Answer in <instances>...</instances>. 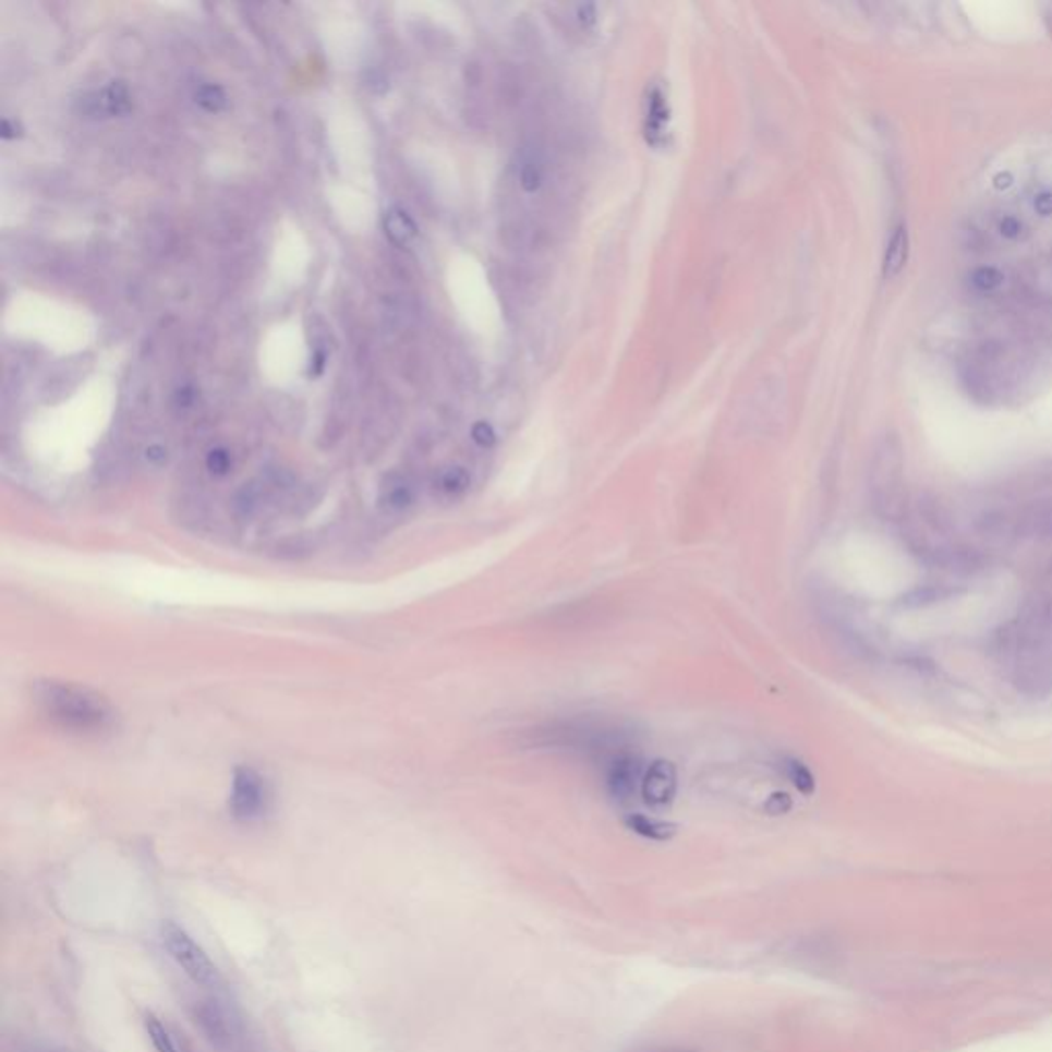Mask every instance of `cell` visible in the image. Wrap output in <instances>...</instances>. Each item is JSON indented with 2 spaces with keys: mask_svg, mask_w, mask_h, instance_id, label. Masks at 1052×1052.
<instances>
[{
  "mask_svg": "<svg viewBox=\"0 0 1052 1052\" xmlns=\"http://www.w3.org/2000/svg\"><path fill=\"white\" fill-rule=\"evenodd\" d=\"M268 802L266 782L253 769H237L232 779L231 810L241 821L257 819Z\"/></svg>",
  "mask_w": 1052,
  "mask_h": 1052,
  "instance_id": "obj_4",
  "label": "cell"
},
{
  "mask_svg": "<svg viewBox=\"0 0 1052 1052\" xmlns=\"http://www.w3.org/2000/svg\"><path fill=\"white\" fill-rule=\"evenodd\" d=\"M144 1028H146V1035L150 1038L155 1051L179 1052L176 1040L171 1038L169 1030L162 1026L161 1019H157L155 1016H146V1019H144Z\"/></svg>",
  "mask_w": 1052,
  "mask_h": 1052,
  "instance_id": "obj_12",
  "label": "cell"
},
{
  "mask_svg": "<svg viewBox=\"0 0 1052 1052\" xmlns=\"http://www.w3.org/2000/svg\"><path fill=\"white\" fill-rule=\"evenodd\" d=\"M603 765H605V789L613 802L627 806L633 802L638 794H642L645 767L642 765V759L636 754V750H619L613 757H608Z\"/></svg>",
  "mask_w": 1052,
  "mask_h": 1052,
  "instance_id": "obj_3",
  "label": "cell"
},
{
  "mask_svg": "<svg viewBox=\"0 0 1052 1052\" xmlns=\"http://www.w3.org/2000/svg\"><path fill=\"white\" fill-rule=\"evenodd\" d=\"M782 771H784L787 782L794 785L798 791H802L803 796H810L814 794L817 789V782H814V775L812 771L803 765L802 761L789 757V759H784L782 761Z\"/></svg>",
  "mask_w": 1052,
  "mask_h": 1052,
  "instance_id": "obj_9",
  "label": "cell"
},
{
  "mask_svg": "<svg viewBox=\"0 0 1052 1052\" xmlns=\"http://www.w3.org/2000/svg\"><path fill=\"white\" fill-rule=\"evenodd\" d=\"M677 769L668 761H656L645 767L642 782L643 802L652 808H664L677 796Z\"/></svg>",
  "mask_w": 1052,
  "mask_h": 1052,
  "instance_id": "obj_5",
  "label": "cell"
},
{
  "mask_svg": "<svg viewBox=\"0 0 1052 1052\" xmlns=\"http://www.w3.org/2000/svg\"><path fill=\"white\" fill-rule=\"evenodd\" d=\"M385 229H387V234L391 237L392 243H397V245H408L418 232L415 222L403 210H392L391 215L387 216V220H385Z\"/></svg>",
  "mask_w": 1052,
  "mask_h": 1052,
  "instance_id": "obj_10",
  "label": "cell"
},
{
  "mask_svg": "<svg viewBox=\"0 0 1052 1052\" xmlns=\"http://www.w3.org/2000/svg\"><path fill=\"white\" fill-rule=\"evenodd\" d=\"M1028 527L1038 536H1052V506L1032 510L1028 515Z\"/></svg>",
  "mask_w": 1052,
  "mask_h": 1052,
  "instance_id": "obj_14",
  "label": "cell"
},
{
  "mask_svg": "<svg viewBox=\"0 0 1052 1052\" xmlns=\"http://www.w3.org/2000/svg\"><path fill=\"white\" fill-rule=\"evenodd\" d=\"M471 436H473V440L480 446L496 445V432H494V428H492L489 424H485V422H477V424L473 426V430H471Z\"/></svg>",
  "mask_w": 1052,
  "mask_h": 1052,
  "instance_id": "obj_16",
  "label": "cell"
},
{
  "mask_svg": "<svg viewBox=\"0 0 1052 1052\" xmlns=\"http://www.w3.org/2000/svg\"><path fill=\"white\" fill-rule=\"evenodd\" d=\"M471 485V473L463 467H448L440 473L436 489L446 498H461Z\"/></svg>",
  "mask_w": 1052,
  "mask_h": 1052,
  "instance_id": "obj_8",
  "label": "cell"
},
{
  "mask_svg": "<svg viewBox=\"0 0 1052 1052\" xmlns=\"http://www.w3.org/2000/svg\"><path fill=\"white\" fill-rule=\"evenodd\" d=\"M907 257H909V234H907L905 227H898L892 234L888 250L884 255V278L886 280L896 278L905 268Z\"/></svg>",
  "mask_w": 1052,
  "mask_h": 1052,
  "instance_id": "obj_7",
  "label": "cell"
},
{
  "mask_svg": "<svg viewBox=\"0 0 1052 1052\" xmlns=\"http://www.w3.org/2000/svg\"><path fill=\"white\" fill-rule=\"evenodd\" d=\"M625 824H627V829L633 831L636 835H640V837L643 838H652V841H668V838L677 833V826H675V824L661 821V819H654V817H648V814H640V812L627 814Z\"/></svg>",
  "mask_w": 1052,
  "mask_h": 1052,
  "instance_id": "obj_6",
  "label": "cell"
},
{
  "mask_svg": "<svg viewBox=\"0 0 1052 1052\" xmlns=\"http://www.w3.org/2000/svg\"><path fill=\"white\" fill-rule=\"evenodd\" d=\"M196 101L204 109L208 111H218V109L225 108L227 104V97L220 87H215V85H204L199 87L196 93Z\"/></svg>",
  "mask_w": 1052,
  "mask_h": 1052,
  "instance_id": "obj_13",
  "label": "cell"
},
{
  "mask_svg": "<svg viewBox=\"0 0 1052 1052\" xmlns=\"http://www.w3.org/2000/svg\"><path fill=\"white\" fill-rule=\"evenodd\" d=\"M208 467H210V471L216 473V475H222V473H227L229 467H231V457H229L225 450H213L210 457H208Z\"/></svg>",
  "mask_w": 1052,
  "mask_h": 1052,
  "instance_id": "obj_17",
  "label": "cell"
},
{
  "mask_svg": "<svg viewBox=\"0 0 1052 1052\" xmlns=\"http://www.w3.org/2000/svg\"><path fill=\"white\" fill-rule=\"evenodd\" d=\"M162 944L192 981L202 987H213L218 982L215 963L208 958L204 947L192 940V935L185 929L179 928L176 923L162 926Z\"/></svg>",
  "mask_w": 1052,
  "mask_h": 1052,
  "instance_id": "obj_2",
  "label": "cell"
},
{
  "mask_svg": "<svg viewBox=\"0 0 1052 1052\" xmlns=\"http://www.w3.org/2000/svg\"><path fill=\"white\" fill-rule=\"evenodd\" d=\"M36 699L44 714L62 728L74 731L106 730L111 722L108 703L89 689L62 682H41Z\"/></svg>",
  "mask_w": 1052,
  "mask_h": 1052,
  "instance_id": "obj_1",
  "label": "cell"
},
{
  "mask_svg": "<svg viewBox=\"0 0 1052 1052\" xmlns=\"http://www.w3.org/2000/svg\"><path fill=\"white\" fill-rule=\"evenodd\" d=\"M576 17H578V21H580L584 27H589V25H592V23L596 21V7H594V4H580Z\"/></svg>",
  "mask_w": 1052,
  "mask_h": 1052,
  "instance_id": "obj_18",
  "label": "cell"
},
{
  "mask_svg": "<svg viewBox=\"0 0 1052 1052\" xmlns=\"http://www.w3.org/2000/svg\"><path fill=\"white\" fill-rule=\"evenodd\" d=\"M411 501H413V489L408 483H397L395 487L387 492V506L391 508L392 512L406 510Z\"/></svg>",
  "mask_w": 1052,
  "mask_h": 1052,
  "instance_id": "obj_15",
  "label": "cell"
},
{
  "mask_svg": "<svg viewBox=\"0 0 1052 1052\" xmlns=\"http://www.w3.org/2000/svg\"><path fill=\"white\" fill-rule=\"evenodd\" d=\"M543 179H545L543 161L536 159V157H527V159L522 161V165H520V173H518V183H520L522 192L535 194V192L541 190Z\"/></svg>",
  "mask_w": 1052,
  "mask_h": 1052,
  "instance_id": "obj_11",
  "label": "cell"
}]
</instances>
